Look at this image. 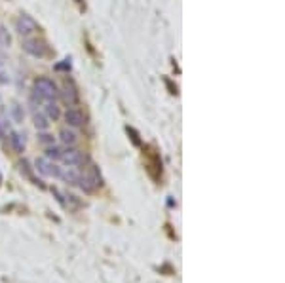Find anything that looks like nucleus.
Segmentation results:
<instances>
[{
  "instance_id": "nucleus-1",
  "label": "nucleus",
  "mask_w": 285,
  "mask_h": 283,
  "mask_svg": "<svg viewBox=\"0 0 285 283\" xmlns=\"http://www.w3.org/2000/svg\"><path fill=\"white\" fill-rule=\"evenodd\" d=\"M57 97H59V89L55 86V82L51 80V78H48V76H42V78H38L36 82H34V91H33V101H57Z\"/></svg>"
},
{
  "instance_id": "nucleus-2",
  "label": "nucleus",
  "mask_w": 285,
  "mask_h": 283,
  "mask_svg": "<svg viewBox=\"0 0 285 283\" xmlns=\"http://www.w3.org/2000/svg\"><path fill=\"white\" fill-rule=\"evenodd\" d=\"M78 186H80L84 192H91V190H95L97 186H101V173H99V169H97L93 164H89V167H86V171L80 175Z\"/></svg>"
},
{
  "instance_id": "nucleus-3",
  "label": "nucleus",
  "mask_w": 285,
  "mask_h": 283,
  "mask_svg": "<svg viewBox=\"0 0 285 283\" xmlns=\"http://www.w3.org/2000/svg\"><path fill=\"white\" fill-rule=\"evenodd\" d=\"M23 50L27 51V53H31L33 57H48L50 53H51V48L48 46L46 40L42 38H25L23 40Z\"/></svg>"
},
{
  "instance_id": "nucleus-4",
  "label": "nucleus",
  "mask_w": 285,
  "mask_h": 283,
  "mask_svg": "<svg viewBox=\"0 0 285 283\" xmlns=\"http://www.w3.org/2000/svg\"><path fill=\"white\" fill-rule=\"evenodd\" d=\"M16 31H17V34H19V36L29 38L31 34H34L36 31H40V27H38V23L34 21L31 16L23 14V16L17 17V21H16Z\"/></svg>"
},
{
  "instance_id": "nucleus-5",
  "label": "nucleus",
  "mask_w": 285,
  "mask_h": 283,
  "mask_svg": "<svg viewBox=\"0 0 285 283\" xmlns=\"http://www.w3.org/2000/svg\"><path fill=\"white\" fill-rule=\"evenodd\" d=\"M59 95L63 97V101L67 103V107H76L78 101H80V93H78V87L74 86V82L68 78L65 80V86H63V91H59Z\"/></svg>"
},
{
  "instance_id": "nucleus-6",
  "label": "nucleus",
  "mask_w": 285,
  "mask_h": 283,
  "mask_svg": "<svg viewBox=\"0 0 285 283\" xmlns=\"http://www.w3.org/2000/svg\"><path fill=\"white\" fill-rule=\"evenodd\" d=\"M61 160L65 162L67 166H70V167H82V166H86V162H88V158H86V154L82 152V150H76V149H68L63 152L61 156Z\"/></svg>"
},
{
  "instance_id": "nucleus-7",
  "label": "nucleus",
  "mask_w": 285,
  "mask_h": 283,
  "mask_svg": "<svg viewBox=\"0 0 285 283\" xmlns=\"http://www.w3.org/2000/svg\"><path fill=\"white\" fill-rule=\"evenodd\" d=\"M34 167H36V171H40L42 175H48V177H59V173H61V167H57L55 162H51L48 158H38L34 162Z\"/></svg>"
},
{
  "instance_id": "nucleus-8",
  "label": "nucleus",
  "mask_w": 285,
  "mask_h": 283,
  "mask_svg": "<svg viewBox=\"0 0 285 283\" xmlns=\"http://www.w3.org/2000/svg\"><path fill=\"white\" fill-rule=\"evenodd\" d=\"M65 122L68 128H82V126L86 124V116H84V112L80 109L70 107V109H67V112H65Z\"/></svg>"
},
{
  "instance_id": "nucleus-9",
  "label": "nucleus",
  "mask_w": 285,
  "mask_h": 283,
  "mask_svg": "<svg viewBox=\"0 0 285 283\" xmlns=\"http://www.w3.org/2000/svg\"><path fill=\"white\" fill-rule=\"evenodd\" d=\"M80 175L82 171L78 169V167H65V169H61V173H59V179H63L65 183L68 184H78V181H80Z\"/></svg>"
},
{
  "instance_id": "nucleus-10",
  "label": "nucleus",
  "mask_w": 285,
  "mask_h": 283,
  "mask_svg": "<svg viewBox=\"0 0 285 283\" xmlns=\"http://www.w3.org/2000/svg\"><path fill=\"white\" fill-rule=\"evenodd\" d=\"M42 112L46 114L48 120H57L61 116V110H59L55 101H44V110Z\"/></svg>"
},
{
  "instance_id": "nucleus-11",
  "label": "nucleus",
  "mask_w": 285,
  "mask_h": 283,
  "mask_svg": "<svg viewBox=\"0 0 285 283\" xmlns=\"http://www.w3.org/2000/svg\"><path fill=\"white\" fill-rule=\"evenodd\" d=\"M59 139L65 143L67 147H72L78 141V135H76V131L72 130V128H63V130L59 131Z\"/></svg>"
},
{
  "instance_id": "nucleus-12",
  "label": "nucleus",
  "mask_w": 285,
  "mask_h": 283,
  "mask_svg": "<svg viewBox=\"0 0 285 283\" xmlns=\"http://www.w3.org/2000/svg\"><path fill=\"white\" fill-rule=\"evenodd\" d=\"M10 145H12V149H14L16 152H23V150H25V139H23L21 133L12 131V133H10Z\"/></svg>"
},
{
  "instance_id": "nucleus-13",
  "label": "nucleus",
  "mask_w": 285,
  "mask_h": 283,
  "mask_svg": "<svg viewBox=\"0 0 285 283\" xmlns=\"http://www.w3.org/2000/svg\"><path fill=\"white\" fill-rule=\"evenodd\" d=\"M33 120H34V126H36V130L40 131H46L48 128H50V120L46 118L44 112H33Z\"/></svg>"
},
{
  "instance_id": "nucleus-14",
  "label": "nucleus",
  "mask_w": 285,
  "mask_h": 283,
  "mask_svg": "<svg viewBox=\"0 0 285 283\" xmlns=\"http://www.w3.org/2000/svg\"><path fill=\"white\" fill-rule=\"evenodd\" d=\"M61 156H63V150H61L59 147H55V145L48 147V150H46V158H48V160L55 162V160H61Z\"/></svg>"
},
{
  "instance_id": "nucleus-15",
  "label": "nucleus",
  "mask_w": 285,
  "mask_h": 283,
  "mask_svg": "<svg viewBox=\"0 0 285 283\" xmlns=\"http://www.w3.org/2000/svg\"><path fill=\"white\" fill-rule=\"evenodd\" d=\"M10 42H12V38H10L8 31H6L4 27H0V48H8Z\"/></svg>"
},
{
  "instance_id": "nucleus-16",
  "label": "nucleus",
  "mask_w": 285,
  "mask_h": 283,
  "mask_svg": "<svg viewBox=\"0 0 285 283\" xmlns=\"http://www.w3.org/2000/svg\"><path fill=\"white\" fill-rule=\"evenodd\" d=\"M12 114H14L16 122H21V120H23V112H21V109H19L17 105H14V107H12Z\"/></svg>"
},
{
  "instance_id": "nucleus-17",
  "label": "nucleus",
  "mask_w": 285,
  "mask_h": 283,
  "mask_svg": "<svg viewBox=\"0 0 285 283\" xmlns=\"http://www.w3.org/2000/svg\"><path fill=\"white\" fill-rule=\"evenodd\" d=\"M40 143H44V145H50V147H51V145H53V137H51V135H40Z\"/></svg>"
},
{
  "instance_id": "nucleus-18",
  "label": "nucleus",
  "mask_w": 285,
  "mask_h": 283,
  "mask_svg": "<svg viewBox=\"0 0 285 283\" xmlns=\"http://www.w3.org/2000/svg\"><path fill=\"white\" fill-rule=\"evenodd\" d=\"M4 133H6V128H4V126H0V139H4Z\"/></svg>"
},
{
  "instance_id": "nucleus-19",
  "label": "nucleus",
  "mask_w": 285,
  "mask_h": 283,
  "mask_svg": "<svg viewBox=\"0 0 285 283\" xmlns=\"http://www.w3.org/2000/svg\"><path fill=\"white\" fill-rule=\"evenodd\" d=\"M0 107H2V99H0Z\"/></svg>"
}]
</instances>
